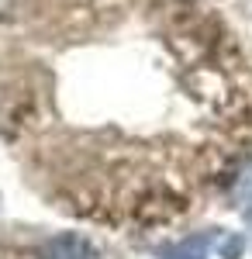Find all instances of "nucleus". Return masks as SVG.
<instances>
[{
	"instance_id": "obj_1",
	"label": "nucleus",
	"mask_w": 252,
	"mask_h": 259,
	"mask_svg": "<svg viewBox=\"0 0 252 259\" xmlns=\"http://www.w3.org/2000/svg\"><path fill=\"white\" fill-rule=\"evenodd\" d=\"M38 256L41 259H100L97 249H94L87 239L73 235V232H69V235H59V239H52V242H45Z\"/></svg>"
},
{
	"instance_id": "obj_2",
	"label": "nucleus",
	"mask_w": 252,
	"mask_h": 259,
	"mask_svg": "<svg viewBox=\"0 0 252 259\" xmlns=\"http://www.w3.org/2000/svg\"><path fill=\"white\" fill-rule=\"evenodd\" d=\"M207 245L211 239L200 235V239H187V242H176L173 249H166L162 259H207Z\"/></svg>"
},
{
	"instance_id": "obj_3",
	"label": "nucleus",
	"mask_w": 252,
	"mask_h": 259,
	"mask_svg": "<svg viewBox=\"0 0 252 259\" xmlns=\"http://www.w3.org/2000/svg\"><path fill=\"white\" fill-rule=\"evenodd\" d=\"M232 197H235V204H238V211L252 214V162H245V166H242V173L235 177Z\"/></svg>"
}]
</instances>
